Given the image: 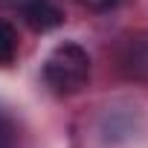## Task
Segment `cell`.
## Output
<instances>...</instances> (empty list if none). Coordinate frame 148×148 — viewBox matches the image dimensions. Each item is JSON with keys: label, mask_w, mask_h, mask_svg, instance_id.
<instances>
[{"label": "cell", "mask_w": 148, "mask_h": 148, "mask_svg": "<svg viewBox=\"0 0 148 148\" xmlns=\"http://www.w3.org/2000/svg\"><path fill=\"white\" fill-rule=\"evenodd\" d=\"M44 82L58 96H73L90 82V55L84 47L64 41L44 61Z\"/></svg>", "instance_id": "cell-1"}, {"label": "cell", "mask_w": 148, "mask_h": 148, "mask_svg": "<svg viewBox=\"0 0 148 148\" xmlns=\"http://www.w3.org/2000/svg\"><path fill=\"white\" fill-rule=\"evenodd\" d=\"M21 12L35 32H49L64 21V12L58 9L55 0H21Z\"/></svg>", "instance_id": "cell-2"}, {"label": "cell", "mask_w": 148, "mask_h": 148, "mask_svg": "<svg viewBox=\"0 0 148 148\" xmlns=\"http://www.w3.org/2000/svg\"><path fill=\"white\" fill-rule=\"evenodd\" d=\"M18 58V29L0 21V67H9Z\"/></svg>", "instance_id": "cell-3"}, {"label": "cell", "mask_w": 148, "mask_h": 148, "mask_svg": "<svg viewBox=\"0 0 148 148\" xmlns=\"http://www.w3.org/2000/svg\"><path fill=\"white\" fill-rule=\"evenodd\" d=\"M0 148H18V128L3 110H0Z\"/></svg>", "instance_id": "cell-4"}, {"label": "cell", "mask_w": 148, "mask_h": 148, "mask_svg": "<svg viewBox=\"0 0 148 148\" xmlns=\"http://www.w3.org/2000/svg\"><path fill=\"white\" fill-rule=\"evenodd\" d=\"M84 9H93V12H105V9H113L119 0H79Z\"/></svg>", "instance_id": "cell-5"}]
</instances>
